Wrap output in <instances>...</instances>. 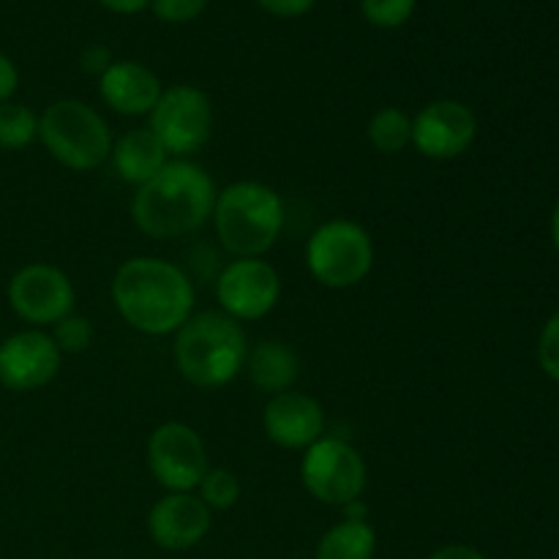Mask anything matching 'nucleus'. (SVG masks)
Segmentation results:
<instances>
[{
	"instance_id": "nucleus-1",
	"label": "nucleus",
	"mask_w": 559,
	"mask_h": 559,
	"mask_svg": "<svg viewBox=\"0 0 559 559\" xmlns=\"http://www.w3.org/2000/svg\"><path fill=\"white\" fill-rule=\"evenodd\" d=\"M189 273L162 257H131L112 276V304L126 325L145 336L178 333L194 314Z\"/></svg>"
},
{
	"instance_id": "nucleus-2",
	"label": "nucleus",
	"mask_w": 559,
	"mask_h": 559,
	"mask_svg": "<svg viewBox=\"0 0 559 559\" xmlns=\"http://www.w3.org/2000/svg\"><path fill=\"white\" fill-rule=\"evenodd\" d=\"M216 197V183L200 164L175 158L136 189L131 218L153 240L183 238L211 222Z\"/></svg>"
},
{
	"instance_id": "nucleus-3",
	"label": "nucleus",
	"mask_w": 559,
	"mask_h": 559,
	"mask_svg": "<svg viewBox=\"0 0 559 559\" xmlns=\"http://www.w3.org/2000/svg\"><path fill=\"white\" fill-rule=\"evenodd\" d=\"M175 366L189 385L213 391L224 388L243 371L249 338L238 320L224 311H200L175 333Z\"/></svg>"
},
{
	"instance_id": "nucleus-4",
	"label": "nucleus",
	"mask_w": 559,
	"mask_h": 559,
	"mask_svg": "<svg viewBox=\"0 0 559 559\" xmlns=\"http://www.w3.org/2000/svg\"><path fill=\"white\" fill-rule=\"evenodd\" d=\"M216 238L235 260L265 257L284 227V202L260 180H238L218 191L213 205Z\"/></svg>"
},
{
	"instance_id": "nucleus-5",
	"label": "nucleus",
	"mask_w": 559,
	"mask_h": 559,
	"mask_svg": "<svg viewBox=\"0 0 559 559\" xmlns=\"http://www.w3.org/2000/svg\"><path fill=\"white\" fill-rule=\"evenodd\" d=\"M38 142L71 173H93L112 153V131L104 115L80 98H60L38 115Z\"/></svg>"
},
{
	"instance_id": "nucleus-6",
	"label": "nucleus",
	"mask_w": 559,
	"mask_h": 559,
	"mask_svg": "<svg viewBox=\"0 0 559 559\" xmlns=\"http://www.w3.org/2000/svg\"><path fill=\"white\" fill-rule=\"evenodd\" d=\"M306 265L322 287H358L374 267V240L358 222L331 218L311 233L306 243Z\"/></svg>"
},
{
	"instance_id": "nucleus-7",
	"label": "nucleus",
	"mask_w": 559,
	"mask_h": 559,
	"mask_svg": "<svg viewBox=\"0 0 559 559\" xmlns=\"http://www.w3.org/2000/svg\"><path fill=\"white\" fill-rule=\"evenodd\" d=\"M300 480L317 502L344 508L364 497L369 467L353 442L322 437L306 448L300 459Z\"/></svg>"
},
{
	"instance_id": "nucleus-8",
	"label": "nucleus",
	"mask_w": 559,
	"mask_h": 559,
	"mask_svg": "<svg viewBox=\"0 0 559 559\" xmlns=\"http://www.w3.org/2000/svg\"><path fill=\"white\" fill-rule=\"evenodd\" d=\"M147 118V129L175 158L194 156L213 136V102L197 85L164 87Z\"/></svg>"
},
{
	"instance_id": "nucleus-9",
	"label": "nucleus",
	"mask_w": 559,
	"mask_h": 559,
	"mask_svg": "<svg viewBox=\"0 0 559 559\" xmlns=\"http://www.w3.org/2000/svg\"><path fill=\"white\" fill-rule=\"evenodd\" d=\"M5 300L22 322L33 328H52L74 314L76 293L69 273L49 262H31L11 276Z\"/></svg>"
},
{
	"instance_id": "nucleus-10",
	"label": "nucleus",
	"mask_w": 559,
	"mask_h": 559,
	"mask_svg": "<svg viewBox=\"0 0 559 559\" xmlns=\"http://www.w3.org/2000/svg\"><path fill=\"white\" fill-rule=\"evenodd\" d=\"M147 469L156 484L167 491H197L211 469L207 448L200 431L180 420L156 426L147 437Z\"/></svg>"
},
{
	"instance_id": "nucleus-11",
	"label": "nucleus",
	"mask_w": 559,
	"mask_h": 559,
	"mask_svg": "<svg viewBox=\"0 0 559 559\" xmlns=\"http://www.w3.org/2000/svg\"><path fill=\"white\" fill-rule=\"evenodd\" d=\"M282 298V276L262 257L233 260L216 278V300L227 317L254 322L271 314Z\"/></svg>"
},
{
	"instance_id": "nucleus-12",
	"label": "nucleus",
	"mask_w": 559,
	"mask_h": 559,
	"mask_svg": "<svg viewBox=\"0 0 559 559\" xmlns=\"http://www.w3.org/2000/svg\"><path fill=\"white\" fill-rule=\"evenodd\" d=\"M58 344L41 328H25L0 342V385L11 393L47 388L60 374Z\"/></svg>"
},
{
	"instance_id": "nucleus-13",
	"label": "nucleus",
	"mask_w": 559,
	"mask_h": 559,
	"mask_svg": "<svg viewBox=\"0 0 559 559\" xmlns=\"http://www.w3.org/2000/svg\"><path fill=\"white\" fill-rule=\"evenodd\" d=\"M478 136V118L456 98H440L413 118V147L431 162L464 156Z\"/></svg>"
},
{
	"instance_id": "nucleus-14",
	"label": "nucleus",
	"mask_w": 559,
	"mask_h": 559,
	"mask_svg": "<svg viewBox=\"0 0 559 559\" xmlns=\"http://www.w3.org/2000/svg\"><path fill=\"white\" fill-rule=\"evenodd\" d=\"M213 511L194 491H167L147 513V533L164 551H189L207 538Z\"/></svg>"
},
{
	"instance_id": "nucleus-15",
	"label": "nucleus",
	"mask_w": 559,
	"mask_h": 559,
	"mask_svg": "<svg viewBox=\"0 0 559 559\" xmlns=\"http://www.w3.org/2000/svg\"><path fill=\"white\" fill-rule=\"evenodd\" d=\"M262 426L273 445L284 451H306L325 437V409L314 396L293 388L271 396L262 413Z\"/></svg>"
},
{
	"instance_id": "nucleus-16",
	"label": "nucleus",
	"mask_w": 559,
	"mask_h": 559,
	"mask_svg": "<svg viewBox=\"0 0 559 559\" xmlns=\"http://www.w3.org/2000/svg\"><path fill=\"white\" fill-rule=\"evenodd\" d=\"M162 91L158 76L136 60H112V66L98 76V96L126 118L151 115Z\"/></svg>"
},
{
	"instance_id": "nucleus-17",
	"label": "nucleus",
	"mask_w": 559,
	"mask_h": 559,
	"mask_svg": "<svg viewBox=\"0 0 559 559\" xmlns=\"http://www.w3.org/2000/svg\"><path fill=\"white\" fill-rule=\"evenodd\" d=\"M115 164V173L123 183H131L140 189L142 183H147L151 178H156L173 156L167 153V147L162 145L156 134L151 129H131L126 131L120 140L112 142V153H109Z\"/></svg>"
},
{
	"instance_id": "nucleus-18",
	"label": "nucleus",
	"mask_w": 559,
	"mask_h": 559,
	"mask_svg": "<svg viewBox=\"0 0 559 559\" xmlns=\"http://www.w3.org/2000/svg\"><path fill=\"white\" fill-rule=\"evenodd\" d=\"M243 369L249 371L251 385H257L267 396H276V393L293 391L300 377V360L289 344L265 338L254 349H249Z\"/></svg>"
},
{
	"instance_id": "nucleus-19",
	"label": "nucleus",
	"mask_w": 559,
	"mask_h": 559,
	"mask_svg": "<svg viewBox=\"0 0 559 559\" xmlns=\"http://www.w3.org/2000/svg\"><path fill=\"white\" fill-rule=\"evenodd\" d=\"M377 533L369 522L333 524L317 544V559H374Z\"/></svg>"
},
{
	"instance_id": "nucleus-20",
	"label": "nucleus",
	"mask_w": 559,
	"mask_h": 559,
	"mask_svg": "<svg viewBox=\"0 0 559 559\" xmlns=\"http://www.w3.org/2000/svg\"><path fill=\"white\" fill-rule=\"evenodd\" d=\"M369 142L377 153L396 156L413 145V118L399 107H382L369 120Z\"/></svg>"
},
{
	"instance_id": "nucleus-21",
	"label": "nucleus",
	"mask_w": 559,
	"mask_h": 559,
	"mask_svg": "<svg viewBox=\"0 0 559 559\" xmlns=\"http://www.w3.org/2000/svg\"><path fill=\"white\" fill-rule=\"evenodd\" d=\"M38 140V115L27 104H0V151H25Z\"/></svg>"
},
{
	"instance_id": "nucleus-22",
	"label": "nucleus",
	"mask_w": 559,
	"mask_h": 559,
	"mask_svg": "<svg viewBox=\"0 0 559 559\" xmlns=\"http://www.w3.org/2000/svg\"><path fill=\"white\" fill-rule=\"evenodd\" d=\"M197 497L205 502L211 511H229L238 506L240 500V480L233 469L227 467H211L205 478L197 486Z\"/></svg>"
},
{
	"instance_id": "nucleus-23",
	"label": "nucleus",
	"mask_w": 559,
	"mask_h": 559,
	"mask_svg": "<svg viewBox=\"0 0 559 559\" xmlns=\"http://www.w3.org/2000/svg\"><path fill=\"white\" fill-rule=\"evenodd\" d=\"M52 342L58 344L60 355H80L85 349L93 347V338H96V331H93V322L87 317L69 314L52 325Z\"/></svg>"
},
{
	"instance_id": "nucleus-24",
	"label": "nucleus",
	"mask_w": 559,
	"mask_h": 559,
	"mask_svg": "<svg viewBox=\"0 0 559 559\" xmlns=\"http://www.w3.org/2000/svg\"><path fill=\"white\" fill-rule=\"evenodd\" d=\"M415 0H360V14L366 22L382 31L402 27L413 16Z\"/></svg>"
},
{
	"instance_id": "nucleus-25",
	"label": "nucleus",
	"mask_w": 559,
	"mask_h": 559,
	"mask_svg": "<svg viewBox=\"0 0 559 559\" xmlns=\"http://www.w3.org/2000/svg\"><path fill=\"white\" fill-rule=\"evenodd\" d=\"M211 0H151L153 14L169 25H183V22L197 20L207 9Z\"/></svg>"
},
{
	"instance_id": "nucleus-26",
	"label": "nucleus",
	"mask_w": 559,
	"mask_h": 559,
	"mask_svg": "<svg viewBox=\"0 0 559 559\" xmlns=\"http://www.w3.org/2000/svg\"><path fill=\"white\" fill-rule=\"evenodd\" d=\"M538 364L546 377L559 382V311L546 322L538 338Z\"/></svg>"
},
{
	"instance_id": "nucleus-27",
	"label": "nucleus",
	"mask_w": 559,
	"mask_h": 559,
	"mask_svg": "<svg viewBox=\"0 0 559 559\" xmlns=\"http://www.w3.org/2000/svg\"><path fill=\"white\" fill-rule=\"evenodd\" d=\"M314 3L317 0H257V5H260V9H265L267 14L278 16V20L304 16Z\"/></svg>"
},
{
	"instance_id": "nucleus-28",
	"label": "nucleus",
	"mask_w": 559,
	"mask_h": 559,
	"mask_svg": "<svg viewBox=\"0 0 559 559\" xmlns=\"http://www.w3.org/2000/svg\"><path fill=\"white\" fill-rule=\"evenodd\" d=\"M16 87H20V71H16L14 60L9 55L0 52V104L11 102Z\"/></svg>"
},
{
	"instance_id": "nucleus-29",
	"label": "nucleus",
	"mask_w": 559,
	"mask_h": 559,
	"mask_svg": "<svg viewBox=\"0 0 559 559\" xmlns=\"http://www.w3.org/2000/svg\"><path fill=\"white\" fill-rule=\"evenodd\" d=\"M426 559H486V555L467 544H448V546H440L437 551H431Z\"/></svg>"
},
{
	"instance_id": "nucleus-30",
	"label": "nucleus",
	"mask_w": 559,
	"mask_h": 559,
	"mask_svg": "<svg viewBox=\"0 0 559 559\" xmlns=\"http://www.w3.org/2000/svg\"><path fill=\"white\" fill-rule=\"evenodd\" d=\"M82 66H85V69L91 71V74L102 76L104 71H107L109 66H112V60H109V49L91 47L85 55H82Z\"/></svg>"
},
{
	"instance_id": "nucleus-31",
	"label": "nucleus",
	"mask_w": 559,
	"mask_h": 559,
	"mask_svg": "<svg viewBox=\"0 0 559 559\" xmlns=\"http://www.w3.org/2000/svg\"><path fill=\"white\" fill-rule=\"evenodd\" d=\"M98 3L112 11V14H140L151 5V0H98Z\"/></svg>"
},
{
	"instance_id": "nucleus-32",
	"label": "nucleus",
	"mask_w": 559,
	"mask_h": 559,
	"mask_svg": "<svg viewBox=\"0 0 559 559\" xmlns=\"http://www.w3.org/2000/svg\"><path fill=\"white\" fill-rule=\"evenodd\" d=\"M551 238H555V246H557V251H559V202H557V207H555V216H551Z\"/></svg>"
}]
</instances>
